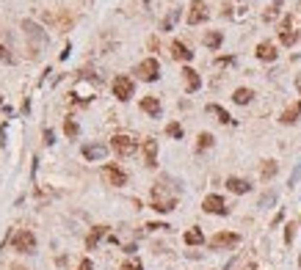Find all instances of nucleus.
I'll list each match as a JSON object with an SVG mask.
<instances>
[{"label":"nucleus","instance_id":"nucleus-30","mask_svg":"<svg viewBox=\"0 0 301 270\" xmlns=\"http://www.w3.org/2000/svg\"><path fill=\"white\" fill-rule=\"evenodd\" d=\"M166 133L172 135V138H182V127L177 124V121H172V124L166 127Z\"/></svg>","mask_w":301,"mask_h":270},{"label":"nucleus","instance_id":"nucleus-22","mask_svg":"<svg viewBox=\"0 0 301 270\" xmlns=\"http://www.w3.org/2000/svg\"><path fill=\"white\" fill-rule=\"evenodd\" d=\"M299 116H301V102H296L293 108H287V110L282 113V124H293Z\"/></svg>","mask_w":301,"mask_h":270},{"label":"nucleus","instance_id":"nucleus-27","mask_svg":"<svg viewBox=\"0 0 301 270\" xmlns=\"http://www.w3.org/2000/svg\"><path fill=\"white\" fill-rule=\"evenodd\" d=\"M210 146H213V135H210V133H202V135H199V144H196V149L202 152V149H210Z\"/></svg>","mask_w":301,"mask_h":270},{"label":"nucleus","instance_id":"nucleus-6","mask_svg":"<svg viewBox=\"0 0 301 270\" xmlns=\"http://www.w3.org/2000/svg\"><path fill=\"white\" fill-rule=\"evenodd\" d=\"M72 97H75V102H89V100H94V97H97V85L86 83V77L80 75V83L72 88Z\"/></svg>","mask_w":301,"mask_h":270},{"label":"nucleus","instance_id":"nucleus-16","mask_svg":"<svg viewBox=\"0 0 301 270\" xmlns=\"http://www.w3.org/2000/svg\"><path fill=\"white\" fill-rule=\"evenodd\" d=\"M141 110L149 113L152 118H158L160 116V102H158V97H144V100H141Z\"/></svg>","mask_w":301,"mask_h":270},{"label":"nucleus","instance_id":"nucleus-5","mask_svg":"<svg viewBox=\"0 0 301 270\" xmlns=\"http://www.w3.org/2000/svg\"><path fill=\"white\" fill-rule=\"evenodd\" d=\"M113 97L122 100V102H127L130 97H133V80H130L127 75L113 77Z\"/></svg>","mask_w":301,"mask_h":270},{"label":"nucleus","instance_id":"nucleus-40","mask_svg":"<svg viewBox=\"0 0 301 270\" xmlns=\"http://www.w3.org/2000/svg\"><path fill=\"white\" fill-rule=\"evenodd\" d=\"M14 270H19V268H14Z\"/></svg>","mask_w":301,"mask_h":270},{"label":"nucleus","instance_id":"nucleus-14","mask_svg":"<svg viewBox=\"0 0 301 270\" xmlns=\"http://www.w3.org/2000/svg\"><path fill=\"white\" fill-rule=\"evenodd\" d=\"M144 157H146V166L149 169H155L158 166V141H144Z\"/></svg>","mask_w":301,"mask_h":270},{"label":"nucleus","instance_id":"nucleus-9","mask_svg":"<svg viewBox=\"0 0 301 270\" xmlns=\"http://www.w3.org/2000/svg\"><path fill=\"white\" fill-rule=\"evenodd\" d=\"M202 210H205V212H213V215H227V212H230V207L224 204L221 196H207L205 202H202Z\"/></svg>","mask_w":301,"mask_h":270},{"label":"nucleus","instance_id":"nucleus-15","mask_svg":"<svg viewBox=\"0 0 301 270\" xmlns=\"http://www.w3.org/2000/svg\"><path fill=\"white\" fill-rule=\"evenodd\" d=\"M257 58L260 61H274L276 58V44L274 42H260L257 44Z\"/></svg>","mask_w":301,"mask_h":270},{"label":"nucleus","instance_id":"nucleus-10","mask_svg":"<svg viewBox=\"0 0 301 270\" xmlns=\"http://www.w3.org/2000/svg\"><path fill=\"white\" fill-rule=\"evenodd\" d=\"M207 19V6L202 0H194L191 3V11H188V22L191 25H199V22H205Z\"/></svg>","mask_w":301,"mask_h":270},{"label":"nucleus","instance_id":"nucleus-25","mask_svg":"<svg viewBox=\"0 0 301 270\" xmlns=\"http://www.w3.org/2000/svg\"><path fill=\"white\" fill-rule=\"evenodd\" d=\"M221 42H224V34H218V31H210V34L205 36V44H207V47H213V50H215Z\"/></svg>","mask_w":301,"mask_h":270},{"label":"nucleus","instance_id":"nucleus-1","mask_svg":"<svg viewBox=\"0 0 301 270\" xmlns=\"http://www.w3.org/2000/svg\"><path fill=\"white\" fill-rule=\"evenodd\" d=\"M22 31H25V36L31 39V44H34V47H31V58H36V55H39V50H42L50 39H47V34L36 25L34 19H25V22H22Z\"/></svg>","mask_w":301,"mask_h":270},{"label":"nucleus","instance_id":"nucleus-38","mask_svg":"<svg viewBox=\"0 0 301 270\" xmlns=\"http://www.w3.org/2000/svg\"><path fill=\"white\" fill-rule=\"evenodd\" d=\"M53 138H55V135H53V130H44V141H47V144H53Z\"/></svg>","mask_w":301,"mask_h":270},{"label":"nucleus","instance_id":"nucleus-23","mask_svg":"<svg viewBox=\"0 0 301 270\" xmlns=\"http://www.w3.org/2000/svg\"><path fill=\"white\" fill-rule=\"evenodd\" d=\"M185 243L188 245H202L205 243V235H202L199 229H188V232H185Z\"/></svg>","mask_w":301,"mask_h":270},{"label":"nucleus","instance_id":"nucleus-29","mask_svg":"<svg viewBox=\"0 0 301 270\" xmlns=\"http://www.w3.org/2000/svg\"><path fill=\"white\" fill-rule=\"evenodd\" d=\"M64 133H67V135H72V138H75V135L80 133L78 121H72V118H67V121H64Z\"/></svg>","mask_w":301,"mask_h":270},{"label":"nucleus","instance_id":"nucleus-39","mask_svg":"<svg viewBox=\"0 0 301 270\" xmlns=\"http://www.w3.org/2000/svg\"><path fill=\"white\" fill-rule=\"evenodd\" d=\"M296 88H299V91H301V75L296 77Z\"/></svg>","mask_w":301,"mask_h":270},{"label":"nucleus","instance_id":"nucleus-26","mask_svg":"<svg viewBox=\"0 0 301 270\" xmlns=\"http://www.w3.org/2000/svg\"><path fill=\"white\" fill-rule=\"evenodd\" d=\"M177 19H180V9H172V11H169V17L163 19V31H172Z\"/></svg>","mask_w":301,"mask_h":270},{"label":"nucleus","instance_id":"nucleus-7","mask_svg":"<svg viewBox=\"0 0 301 270\" xmlns=\"http://www.w3.org/2000/svg\"><path fill=\"white\" fill-rule=\"evenodd\" d=\"M138 149V144L130 138V135H113V152L122 154V157H130V154Z\"/></svg>","mask_w":301,"mask_h":270},{"label":"nucleus","instance_id":"nucleus-12","mask_svg":"<svg viewBox=\"0 0 301 270\" xmlns=\"http://www.w3.org/2000/svg\"><path fill=\"white\" fill-rule=\"evenodd\" d=\"M105 154H108V146H105V144H89V146H83V157H86V160H103Z\"/></svg>","mask_w":301,"mask_h":270},{"label":"nucleus","instance_id":"nucleus-28","mask_svg":"<svg viewBox=\"0 0 301 270\" xmlns=\"http://www.w3.org/2000/svg\"><path fill=\"white\" fill-rule=\"evenodd\" d=\"M276 171H279V166H276L274 160H268L266 166H263V179H271V177L276 174Z\"/></svg>","mask_w":301,"mask_h":270},{"label":"nucleus","instance_id":"nucleus-18","mask_svg":"<svg viewBox=\"0 0 301 270\" xmlns=\"http://www.w3.org/2000/svg\"><path fill=\"white\" fill-rule=\"evenodd\" d=\"M172 55L177 61H191L194 58V52L188 50V44H182V42H172Z\"/></svg>","mask_w":301,"mask_h":270},{"label":"nucleus","instance_id":"nucleus-13","mask_svg":"<svg viewBox=\"0 0 301 270\" xmlns=\"http://www.w3.org/2000/svg\"><path fill=\"white\" fill-rule=\"evenodd\" d=\"M182 80H185V88H188L191 94L199 91V85H202V80H199V72H194L191 67L182 69Z\"/></svg>","mask_w":301,"mask_h":270},{"label":"nucleus","instance_id":"nucleus-21","mask_svg":"<svg viewBox=\"0 0 301 270\" xmlns=\"http://www.w3.org/2000/svg\"><path fill=\"white\" fill-rule=\"evenodd\" d=\"M279 39H282V44H287V47H293V44H296L299 34H296V31H290V19H284V28H282V34H279Z\"/></svg>","mask_w":301,"mask_h":270},{"label":"nucleus","instance_id":"nucleus-32","mask_svg":"<svg viewBox=\"0 0 301 270\" xmlns=\"http://www.w3.org/2000/svg\"><path fill=\"white\" fill-rule=\"evenodd\" d=\"M293 235H296V223H290V226L284 229V243H287V245L293 243Z\"/></svg>","mask_w":301,"mask_h":270},{"label":"nucleus","instance_id":"nucleus-2","mask_svg":"<svg viewBox=\"0 0 301 270\" xmlns=\"http://www.w3.org/2000/svg\"><path fill=\"white\" fill-rule=\"evenodd\" d=\"M177 207V193H166L163 182L152 187V210L158 212H172Z\"/></svg>","mask_w":301,"mask_h":270},{"label":"nucleus","instance_id":"nucleus-4","mask_svg":"<svg viewBox=\"0 0 301 270\" xmlns=\"http://www.w3.org/2000/svg\"><path fill=\"white\" fill-rule=\"evenodd\" d=\"M136 75L141 77V80H146V83H152V80H158V75H160V64H158L155 58H146L136 67Z\"/></svg>","mask_w":301,"mask_h":270},{"label":"nucleus","instance_id":"nucleus-37","mask_svg":"<svg viewBox=\"0 0 301 270\" xmlns=\"http://www.w3.org/2000/svg\"><path fill=\"white\" fill-rule=\"evenodd\" d=\"M78 270H94V265H91V259H83L78 265Z\"/></svg>","mask_w":301,"mask_h":270},{"label":"nucleus","instance_id":"nucleus-35","mask_svg":"<svg viewBox=\"0 0 301 270\" xmlns=\"http://www.w3.org/2000/svg\"><path fill=\"white\" fill-rule=\"evenodd\" d=\"M276 14H279V6H274L271 11H266V22H271V19H276Z\"/></svg>","mask_w":301,"mask_h":270},{"label":"nucleus","instance_id":"nucleus-20","mask_svg":"<svg viewBox=\"0 0 301 270\" xmlns=\"http://www.w3.org/2000/svg\"><path fill=\"white\" fill-rule=\"evenodd\" d=\"M105 235H108V226H94V229H91V235L86 237V248H89V251H91V248H94Z\"/></svg>","mask_w":301,"mask_h":270},{"label":"nucleus","instance_id":"nucleus-41","mask_svg":"<svg viewBox=\"0 0 301 270\" xmlns=\"http://www.w3.org/2000/svg\"><path fill=\"white\" fill-rule=\"evenodd\" d=\"M276 3H279V0H276Z\"/></svg>","mask_w":301,"mask_h":270},{"label":"nucleus","instance_id":"nucleus-17","mask_svg":"<svg viewBox=\"0 0 301 270\" xmlns=\"http://www.w3.org/2000/svg\"><path fill=\"white\" fill-rule=\"evenodd\" d=\"M227 187H230L232 193H238V196H243V193H249V190H251L249 182H246V179H238V177H230V179H227Z\"/></svg>","mask_w":301,"mask_h":270},{"label":"nucleus","instance_id":"nucleus-8","mask_svg":"<svg viewBox=\"0 0 301 270\" xmlns=\"http://www.w3.org/2000/svg\"><path fill=\"white\" fill-rule=\"evenodd\" d=\"M103 179L108 182V185H113V187L127 185V174H124L122 169H116V166H105V169H103Z\"/></svg>","mask_w":301,"mask_h":270},{"label":"nucleus","instance_id":"nucleus-11","mask_svg":"<svg viewBox=\"0 0 301 270\" xmlns=\"http://www.w3.org/2000/svg\"><path fill=\"white\" fill-rule=\"evenodd\" d=\"M238 240L241 237L232 235V232H221V235H215L210 240V248H230V245H238Z\"/></svg>","mask_w":301,"mask_h":270},{"label":"nucleus","instance_id":"nucleus-24","mask_svg":"<svg viewBox=\"0 0 301 270\" xmlns=\"http://www.w3.org/2000/svg\"><path fill=\"white\" fill-rule=\"evenodd\" d=\"M251 97H254V94H251L249 88H238V91L232 94V100L238 102V105H246V102H251Z\"/></svg>","mask_w":301,"mask_h":270},{"label":"nucleus","instance_id":"nucleus-36","mask_svg":"<svg viewBox=\"0 0 301 270\" xmlns=\"http://www.w3.org/2000/svg\"><path fill=\"white\" fill-rule=\"evenodd\" d=\"M299 177H301V163L296 166V171H293V177H290V185H296L299 182Z\"/></svg>","mask_w":301,"mask_h":270},{"label":"nucleus","instance_id":"nucleus-3","mask_svg":"<svg viewBox=\"0 0 301 270\" xmlns=\"http://www.w3.org/2000/svg\"><path fill=\"white\" fill-rule=\"evenodd\" d=\"M11 243H14V248H17L19 253H36V237H34V232H28V229L14 232Z\"/></svg>","mask_w":301,"mask_h":270},{"label":"nucleus","instance_id":"nucleus-31","mask_svg":"<svg viewBox=\"0 0 301 270\" xmlns=\"http://www.w3.org/2000/svg\"><path fill=\"white\" fill-rule=\"evenodd\" d=\"M119 270H144V268H141V262H138V259H127Z\"/></svg>","mask_w":301,"mask_h":270},{"label":"nucleus","instance_id":"nucleus-34","mask_svg":"<svg viewBox=\"0 0 301 270\" xmlns=\"http://www.w3.org/2000/svg\"><path fill=\"white\" fill-rule=\"evenodd\" d=\"M0 58L6 61V64H14V55H11V52L6 50V47H3V44H0Z\"/></svg>","mask_w":301,"mask_h":270},{"label":"nucleus","instance_id":"nucleus-33","mask_svg":"<svg viewBox=\"0 0 301 270\" xmlns=\"http://www.w3.org/2000/svg\"><path fill=\"white\" fill-rule=\"evenodd\" d=\"M274 202H276V193H266L260 199V207H268V204H274Z\"/></svg>","mask_w":301,"mask_h":270},{"label":"nucleus","instance_id":"nucleus-19","mask_svg":"<svg viewBox=\"0 0 301 270\" xmlns=\"http://www.w3.org/2000/svg\"><path fill=\"white\" fill-rule=\"evenodd\" d=\"M207 113H213V116L218 118V121H221V124H232V121H235V118L230 116V113H227V110L221 108V105H213V102L207 105Z\"/></svg>","mask_w":301,"mask_h":270}]
</instances>
